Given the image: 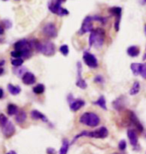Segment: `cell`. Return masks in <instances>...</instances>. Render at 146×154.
<instances>
[{
  "instance_id": "1",
  "label": "cell",
  "mask_w": 146,
  "mask_h": 154,
  "mask_svg": "<svg viewBox=\"0 0 146 154\" xmlns=\"http://www.w3.org/2000/svg\"><path fill=\"white\" fill-rule=\"evenodd\" d=\"M33 47L36 48V50L40 52V53L46 55V56H52L55 54V45L51 41H44V42H39L37 40H32L31 41Z\"/></svg>"
},
{
  "instance_id": "2",
  "label": "cell",
  "mask_w": 146,
  "mask_h": 154,
  "mask_svg": "<svg viewBox=\"0 0 146 154\" xmlns=\"http://www.w3.org/2000/svg\"><path fill=\"white\" fill-rule=\"evenodd\" d=\"M105 32L103 29L96 28L93 29L89 36V45L95 46L96 48H100L104 43Z\"/></svg>"
},
{
  "instance_id": "3",
  "label": "cell",
  "mask_w": 146,
  "mask_h": 154,
  "mask_svg": "<svg viewBox=\"0 0 146 154\" xmlns=\"http://www.w3.org/2000/svg\"><path fill=\"white\" fill-rule=\"evenodd\" d=\"M79 122L89 127H96L100 123V117L94 112H85L80 116Z\"/></svg>"
},
{
  "instance_id": "4",
  "label": "cell",
  "mask_w": 146,
  "mask_h": 154,
  "mask_svg": "<svg viewBox=\"0 0 146 154\" xmlns=\"http://www.w3.org/2000/svg\"><path fill=\"white\" fill-rule=\"evenodd\" d=\"M91 137V138H99V139H104L108 136V130L106 127H100L98 129H96L94 131H83L81 133H79L78 135H76L74 138L75 141L77 138L79 137Z\"/></svg>"
},
{
  "instance_id": "5",
  "label": "cell",
  "mask_w": 146,
  "mask_h": 154,
  "mask_svg": "<svg viewBox=\"0 0 146 154\" xmlns=\"http://www.w3.org/2000/svg\"><path fill=\"white\" fill-rule=\"evenodd\" d=\"M61 3L60 0H50L48 3V8L52 13L57 14L59 16H66L69 14V11L62 7Z\"/></svg>"
},
{
  "instance_id": "6",
  "label": "cell",
  "mask_w": 146,
  "mask_h": 154,
  "mask_svg": "<svg viewBox=\"0 0 146 154\" xmlns=\"http://www.w3.org/2000/svg\"><path fill=\"white\" fill-rule=\"evenodd\" d=\"M93 17L92 16H87L84 18L81 25V28L78 31V34L82 35L86 32H91L93 30Z\"/></svg>"
},
{
  "instance_id": "7",
  "label": "cell",
  "mask_w": 146,
  "mask_h": 154,
  "mask_svg": "<svg viewBox=\"0 0 146 154\" xmlns=\"http://www.w3.org/2000/svg\"><path fill=\"white\" fill-rule=\"evenodd\" d=\"M42 32L49 38H55L57 36V28L54 23H46L42 28Z\"/></svg>"
},
{
  "instance_id": "8",
  "label": "cell",
  "mask_w": 146,
  "mask_h": 154,
  "mask_svg": "<svg viewBox=\"0 0 146 154\" xmlns=\"http://www.w3.org/2000/svg\"><path fill=\"white\" fill-rule=\"evenodd\" d=\"M83 60H84L85 64L90 68H97L98 67V61L94 55L89 53V52H84L83 54Z\"/></svg>"
},
{
  "instance_id": "9",
  "label": "cell",
  "mask_w": 146,
  "mask_h": 154,
  "mask_svg": "<svg viewBox=\"0 0 146 154\" xmlns=\"http://www.w3.org/2000/svg\"><path fill=\"white\" fill-rule=\"evenodd\" d=\"M1 130H2V133L4 135L5 137H11L13 136L14 133H15V126L13 125V123L11 121H8L5 123L4 125L1 126Z\"/></svg>"
},
{
  "instance_id": "10",
  "label": "cell",
  "mask_w": 146,
  "mask_h": 154,
  "mask_svg": "<svg viewBox=\"0 0 146 154\" xmlns=\"http://www.w3.org/2000/svg\"><path fill=\"white\" fill-rule=\"evenodd\" d=\"M129 114V120H130V123H131L132 125H134L136 129L139 131V132H143V126H142V124L140 123V121L138 120L137 116H136L134 113H133L132 111H129L128 112Z\"/></svg>"
},
{
  "instance_id": "11",
  "label": "cell",
  "mask_w": 146,
  "mask_h": 154,
  "mask_svg": "<svg viewBox=\"0 0 146 154\" xmlns=\"http://www.w3.org/2000/svg\"><path fill=\"white\" fill-rule=\"evenodd\" d=\"M127 136H128V139L130 141V144L132 146H136L138 144V135L137 132H136L134 129L130 128L127 130Z\"/></svg>"
},
{
  "instance_id": "12",
  "label": "cell",
  "mask_w": 146,
  "mask_h": 154,
  "mask_svg": "<svg viewBox=\"0 0 146 154\" xmlns=\"http://www.w3.org/2000/svg\"><path fill=\"white\" fill-rule=\"evenodd\" d=\"M36 81V77L33 73L31 72H25L24 74L22 75V82L24 84L26 85H31V84H34Z\"/></svg>"
},
{
  "instance_id": "13",
  "label": "cell",
  "mask_w": 146,
  "mask_h": 154,
  "mask_svg": "<svg viewBox=\"0 0 146 154\" xmlns=\"http://www.w3.org/2000/svg\"><path fill=\"white\" fill-rule=\"evenodd\" d=\"M85 102L81 99H77V100H74L72 103L70 104V109L72 110V111L76 112L78 111L79 109H81L83 106H84Z\"/></svg>"
},
{
  "instance_id": "14",
  "label": "cell",
  "mask_w": 146,
  "mask_h": 154,
  "mask_svg": "<svg viewBox=\"0 0 146 154\" xmlns=\"http://www.w3.org/2000/svg\"><path fill=\"white\" fill-rule=\"evenodd\" d=\"M30 115L33 119H35V120H42V121H44V122L48 121L47 118H46V116L43 114V113L39 112L38 110H32V111L30 112Z\"/></svg>"
},
{
  "instance_id": "15",
  "label": "cell",
  "mask_w": 146,
  "mask_h": 154,
  "mask_svg": "<svg viewBox=\"0 0 146 154\" xmlns=\"http://www.w3.org/2000/svg\"><path fill=\"white\" fill-rule=\"evenodd\" d=\"M139 53H140V49H139L138 46H130V47L127 48V54L129 55V56L131 57H136L138 56Z\"/></svg>"
},
{
  "instance_id": "16",
  "label": "cell",
  "mask_w": 146,
  "mask_h": 154,
  "mask_svg": "<svg viewBox=\"0 0 146 154\" xmlns=\"http://www.w3.org/2000/svg\"><path fill=\"white\" fill-rule=\"evenodd\" d=\"M26 118H27V115L24 110H20V111H18L17 114L15 115V120H16L17 123H20V124H22L23 122H25Z\"/></svg>"
},
{
  "instance_id": "17",
  "label": "cell",
  "mask_w": 146,
  "mask_h": 154,
  "mask_svg": "<svg viewBox=\"0 0 146 154\" xmlns=\"http://www.w3.org/2000/svg\"><path fill=\"white\" fill-rule=\"evenodd\" d=\"M142 65L143 64L141 63H132L130 65V68H131V71L134 75H139L141 73V69H142Z\"/></svg>"
},
{
  "instance_id": "18",
  "label": "cell",
  "mask_w": 146,
  "mask_h": 154,
  "mask_svg": "<svg viewBox=\"0 0 146 154\" xmlns=\"http://www.w3.org/2000/svg\"><path fill=\"white\" fill-rule=\"evenodd\" d=\"M139 91H140V83L138 81H135L133 83L131 89H130L129 94L132 95V96H134V95H137L139 93Z\"/></svg>"
},
{
  "instance_id": "19",
  "label": "cell",
  "mask_w": 146,
  "mask_h": 154,
  "mask_svg": "<svg viewBox=\"0 0 146 154\" xmlns=\"http://www.w3.org/2000/svg\"><path fill=\"white\" fill-rule=\"evenodd\" d=\"M7 88H8V91L10 92L12 95H18L21 92V88L19 86H15V85H12V84H8L7 85Z\"/></svg>"
},
{
  "instance_id": "20",
  "label": "cell",
  "mask_w": 146,
  "mask_h": 154,
  "mask_svg": "<svg viewBox=\"0 0 146 154\" xmlns=\"http://www.w3.org/2000/svg\"><path fill=\"white\" fill-rule=\"evenodd\" d=\"M68 149H69V142H68L67 139H63L62 140L61 148L59 150V154H67Z\"/></svg>"
},
{
  "instance_id": "21",
  "label": "cell",
  "mask_w": 146,
  "mask_h": 154,
  "mask_svg": "<svg viewBox=\"0 0 146 154\" xmlns=\"http://www.w3.org/2000/svg\"><path fill=\"white\" fill-rule=\"evenodd\" d=\"M96 105H98L99 107H101L102 109L106 110L107 109V106H106V100H105V97L104 96H100L98 98L97 100L95 101V102H93Z\"/></svg>"
},
{
  "instance_id": "22",
  "label": "cell",
  "mask_w": 146,
  "mask_h": 154,
  "mask_svg": "<svg viewBox=\"0 0 146 154\" xmlns=\"http://www.w3.org/2000/svg\"><path fill=\"white\" fill-rule=\"evenodd\" d=\"M18 112V107L15 104H9L7 106V113L8 115H16Z\"/></svg>"
},
{
  "instance_id": "23",
  "label": "cell",
  "mask_w": 146,
  "mask_h": 154,
  "mask_svg": "<svg viewBox=\"0 0 146 154\" xmlns=\"http://www.w3.org/2000/svg\"><path fill=\"white\" fill-rule=\"evenodd\" d=\"M109 12L113 14L116 18H121V12H122V8L121 7H111L109 9Z\"/></svg>"
},
{
  "instance_id": "24",
  "label": "cell",
  "mask_w": 146,
  "mask_h": 154,
  "mask_svg": "<svg viewBox=\"0 0 146 154\" xmlns=\"http://www.w3.org/2000/svg\"><path fill=\"white\" fill-rule=\"evenodd\" d=\"M45 91V86L43 84H38L33 87V92L35 94H42Z\"/></svg>"
},
{
  "instance_id": "25",
  "label": "cell",
  "mask_w": 146,
  "mask_h": 154,
  "mask_svg": "<svg viewBox=\"0 0 146 154\" xmlns=\"http://www.w3.org/2000/svg\"><path fill=\"white\" fill-rule=\"evenodd\" d=\"M121 98H122V97L118 98V99H116V100L113 102V106H114V108H115L116 110H121V109H122L123 107H124L123 102L121 101Z\"/></svg>"
},
{
  "instance_id": "26",
  "label": "cell",
  "mask_w": 146,
  "mask_h": 154,
  "mask_svg": "<svg viewBox=\"0 0 146 154\" xmlns=\"http://www.w3.org/2000/svg\"><path fill=\"white\" fill-rule=\"evenodd\" d=\"M76 85L78 86L79 88H81V89H85L86 87H87V83H86V81L82 78V77H80V78L77 79Z\"/></svg>"
},
{
  "instance_id": "27",
  "label": "cell",
  "mask_w": 146,
  "mask_h": 154,
  "mask_svg": "<svg viewBox=\"0 0 146 154\" xmlns=\"http://www.w3.org/2000/svg\"><path fill=\"white\" fill-rule=\"evenodd\" d=\"M23 62H24L23 58H14V59H12L11 64L15 67H20L23 64Z\"/></svg>"
},
{
  "instance_id": "28",
  "label": "cell",
  "mask_w": 146,
  "mask_h": 154,
  "mask_svg": "<svg viewBox=\"0 0 146 154\" xmlns=\"http://www.w3.org/2000/svg\"><path fill=\"white\" fill-rule=\"evenodd\" d=\"M59 50H60L61 54H63L64 56H67L68 53H69V48H68V45H66V44L61 45L60 48H59Z\"/></svg>"
},
{
  "instance_id": "29",
  "label": "cell",
  "mask_w": 146,
  "mask_h": 154,
  "mask_svg": "<svg viewBox=\"0 0 146 154\" xmlns=\"http://www.w3.org/2000/svg\"><path fill=\"white\" fill-rule=\"evenodd\" d=\"M93 20L95 21H98V22H100L102 24H105L107 22V19L105 17H101V16H98V15H96V16H93Z\"/></svg>"
},
{
  "instance_id": "30",
  "label": "cell",
  "mask_w": 146,
  "mask_h": 154,
  "mask_svg": "<svg viewBox=\"0 0 146 154\" xmlns=\"http://www.w3.org/2000/svg\"><path fill=\"white\" fill-rule=\"evenodd\" d=\"M126 146H127V144H126V141L125 140L119 141V144H118V148H119L120 151H124V150L126 149Z\"/></svg>"
},
{
  "instance_id": "31",
  "label": "cell",
  "mask_w": 146,
  "mask_h": 154,
  "mask_svg": "<svg viewBox=\"0 0 146 154\" xmlns=\"http://www.w3.org/2000/svg\"><path fill=\"white\" fill-rule=\"evenodd\" d=\"M8 121V118L4 114H0V127L3 126L6 122Z\"/></svg>"
},
{
  "instance_id": "32",
  "label": "cell",
  "mask_w": 146,
  "mask_h": 154,
  "mask_svg": "<svg viewBox=\"0 0 146 154\" xmlns=\"http://www.w3.org/2000/svg\"><path fill=\"white\" fill-rule=\"evenodd\" d=\"M2 23L4 24V27H5V28H7V29H10L11 27H12L11 21H10V20H8V19H4V20L2 21Z\"/></svg>"
},
{
  "instance_id": "33",
  "label": "cell",
  "mask_w": 146,
  "mask_h": 154,
  "mask_svg": "<svg viewBox=\"0 0 146 154\" xmlns=\"http://www.w3.org/2000/svg\"><path fill=\"white\" fill-rule=\"evenodd\" d=\"M94 82L99 83V84H101V83H103V82H104V78H103V76H101V75H97V76H95V78H94Z\"/></svg>"
},
{
  "instance_id": "34",
  "label": "cell",
  "mask_w": 146,
  "mask_h": 154,
  "mask_svg": "<svg viewBox=\"0 0 146 154\" xmlns=\"http://www.w3.org/2000/svg\"><path fill=\"white\" fill-rule=\"evenodd\" d=\"M140 75L143 77L144 79H146V63H144L143 65H142V69H141Z\"/></svg>"
},
{
  "instance_id": "35",
  "label": "cell",
  "mask_w": 146,
  "mask_h": 154,
  "mask_svg": "<svg viewBox=\"0 0 146 154\" xmlns=\"http://www.w3.org/2000/svg\"><path fill=\"white\" fill-rule=\"evenodd\" d=\"M4 63H5L4 60L0 61V76H1L3 73H4V68H3V65H4Z\"/></svg>"
},
{
  "instance_id": "36",
  "label": "cell",
  "mask_w": 146,
  "mask_h": 154,
  "mask_svg": "<svg viewBox=\"0 0 146 154\" xmlns=\"http://www.w3.org/2000/svg\"><path fill=\"white\" fill-rule=\"evenodd\" d=\"M46 153L47 154H56V151L53 148H47L46 149Z\"/></svg>"
},
{
  "instance_id": "37",
  "label": "cell",
  "mask_w": 146,
  "mask_h": 154,
  "mask_svg": "<svg viewBox=\"0 0 146 154\" xmlns=\"http://www.w3.org/2000/svg\"><path fill=\"white\" fill-rule=\"evenodd\" d=\"M3 95H4V92H3V89L0 88V99L3 97Z\"/></svg>"
},
{
  "instance_id": "38",
  "label": "cell",
  "mask_w": 146,
  "mask_h": 154,
  "mask_svg": "<svg viewBox=\"0 0 146 154\" xmlns=\"http://www.w3.org/2000/svg\"><path fill=\"white\" fill-rule=\"evenodd\" d=\"M3 33H4V29H3V27L0 25V35H2Z\"/></svg>"
},
{
  "instance_id": "39",
  "label": "cell",
  "mask_w": 146,
  "mask_h": 154,
  "mask_svg": "<svg viewBox=\"0 0 146 154\" xmlns=\"http://www.w3.org/2000/svg\"><path fill=\"white\" fill-rule=\"evenodd\" d=\"M6 154H16V152H15V151H13V150H12V151H9L8 153H6Z\"/></svg>"
},
{
  "instance_id": "40",
  "label": "cell",
  "mask_w": 146,
  "mask_h": 154,
  "mask_svg": "<svg viewBox=\"0 0 146 154\" xmlns=\"http://www.w3.org/2000/svg\"><path fill=\"white\" fill-rule=\"evenodd\" d=\"M146 3V0H143V1H142V4H145Z\"/></svg>"
},
{
  "instance_id": "41",
  "label": "cell",
  "mask_w": 146,
  "mask_h": 154,
  "mask_svg": "<svg viewBox=\"0 0 146 154\" xmlns=\"http://www.w3.org/2000/svg\"><path fill=\"white\" fill-rule=\"evenodd\" d=\"M112 154H119V153H117V152H114V153H112Z\"/></svg>"
},
{
  "instance_id": "42",
  "label": "cell",
  "mask_w": 146,
  "mask_h": 154,
  "mask_svg": "<svg viewBox=\"0 0 146 154\" xmlns=\"http://www.w3.org/2000/svg\"><path fill=\"white\" fill-rule=\"evenodd\" d=\"M60 1H61V2H64V1H65V0H60Z\"/></svg>"
},
{
  "instance_id": "43",
  "label": "cell",
  "mask_w": 146,
  "mask_h": 154,
  "mask_svg": "<svg viewBox=\"0 0 146 154\" xmlns=\"http://www.w3.org/2000/svg\"><path fill=\"white\" fill-rule=\"evenodd\" d=\"M145 33H146V25H145Z\"/></svg>"
},
{
  "instance_id": "44",
  "label": "cell",
  "mask_w": 146,
  "mask_h": 154,
  "mask_svg": "<svg viewBox=\"0 0 146 154\" xmlns=\"http://www.w3.org/2000/svg\"><path fill=\"white\" fill-rule=\"evenodd\" d=\"M3 1H7V0H3Z\"/></svg>"
},
{
  "instance_id": "45",
  "label": "cell",
  "mask_w": 146,
  "mask_h": 154,
  "mask_svg": "<svg viewBox=\"0 0 146 154\" xmlns=\"http://www.w3.org/2000/svg\"><path fill=\"white\" fill-rule=\"evenodd\" d=\"M145 137H146V134H145Z\"/></svg>"
}]
</instances>
